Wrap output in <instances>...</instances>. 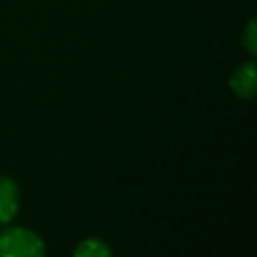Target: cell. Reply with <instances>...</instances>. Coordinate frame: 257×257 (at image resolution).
<instances>
[{
    "label": "cell",
    "mask_w": 257,
    "mask_h": 257,
    "mask_svg": "<svg viewBox=\"0 0 257 257\" xmlns=\"http://www.w3.org/2000/svg\"><path fill=\"white\" fill-rule=\"evenodd\" d=\"M0 257H46V247L34 231L10 227L0 233Z\"/></svg>",
    "instance_id": "6da1fadb"
},
{
    "label": "cell",
    "mask_w": 257,
    "mask_h": 257,
    "mask_svg": "<svg viewBox=\"0 0 257 257\" xmlns=\"http://www.w3.org/2000/svg\"><path fill=\"white\" fill-rule=\"evenodd\" d=\"M231 90L241 98H253L257 96V64L245 62L235 68L231 74Z\"/></svg>",
    "instance_id": "7a4b0ae2"
},
{
    "label": "cell",
    "mask_w": 257,
    "mask_h": 257,
    "mask_svg": "<svg viewBox=\"0 0 257 257\" xmlns=\"http://www.w3.org/2000/svg\"><path fill=\"white\" fill-rule=\"evenodd\" d=\"M18 187L12 179L0 177V225L10 223L18 213Z\"/></svg>",
    "instance_id": "3957f363"
},
{
    "label": "cell",
    "mask_w": 257,
    "mask_h": 257,
    "mask_svg": "<svg viewBox=\"0 0 257 257\" xmlns=\"http://www.w3.org/2000/svg\"><path fill=\"white\" fill-rule=\"evenodd\" d=\"M74 257H112V251L104 241L90 237L74 249Z\"/></svg>",
    "instance_id": "277c9868"
},
{
    "label": "cell",
    "mask_w": 257,
    "mask_h": 257,
    "mask_svg": "<svg viewBox=\"0 0 257 257\" xmlns=\"http://www.w3.org/2000/svg\"><path fill=\"white\" fill-rule=\"evenodd\" d=\"M243 44H245V48H247L253 56H257V18H253V20L247 24L245 34H243Z\"/></svg>",
    "instance_id": "5b68a950"
}]
</instances>
